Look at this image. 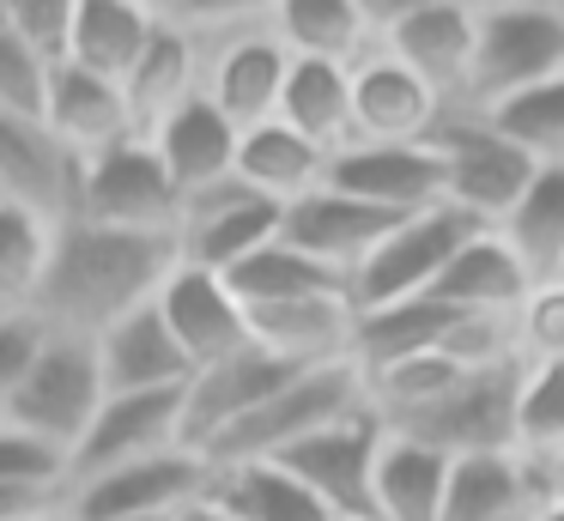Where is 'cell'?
<instances>
[{"label": "cell", "mask_w": 564, "mask_h": 521, "mask_svg": "<svg viewBox=\"0 0 564 521\" xmlns=\"http://www.w3.org/2000/svg\"><path fill=\"white\" fill-rule=\"evenodd\" d=\"M516 455L564 491V363L522 370L516 382Z\"/></svg>", "instance_id": "cell-36"}, {"label": "cell", "mask_w": 564, "mask_h": 521, "mask_svg": "<svg viewBox=\"0 0 564 521\" xmlns=\"http://www.w3.org/2000/svg\"><path fill=\"white\" fill-rule=\"evenodd\" d=\"M449 327H455V310H443V303H431V297L365 310L352 322V370L370 376V370H389V363L419 358V351H443V334H449Z\"/></svg>", "instance_id": "cell-33"}, {"label": "cell", "mask_w": 564, "mask_h": 521, "mask_svg": "<svg viewBox=\"0 0 564 521\" xmlns=\"http://www.w3.org/2000/svg\"><path fill=\"white\" fill-rule=\"evenodd\" d=\"M564 79V7L552 0H491L479 7L474 85L467 109H498L503 97Z\"/></svg>", "instance_id": "cell-3"}, {"label": "cell", "mask_w": 564, "mask_h": 521, "mask_svg": "<svg viewBox=\"0 0 564 521\" xmlns=\"http://www.w3.org/2000/svg\"><path fill=\"white\" fill-rule=\"evenodd\" d=\"M394 225H401L394 213H377V206L352 200V194H340V188H316L297 206H285L280 242L297 249L304 261L328 267L334 279H352L358 267H365V254L377 249Z\"/></svg>", "instance_id": "cell-18"}, {"label": "cell", "mask_w": 564, "mask_h": 521, "mask_svg": "<svg viewBox=\"0 0 564 521\" xmlns=\"http://www.w3.org/2000/svg\"><path fill=\"white\" fill-rule=\"evenodd\" d=\"M268 31L285 43L292 61L358 67L377 48V12H370V0H273Z\"/></svg>", "instance_id": "cell-23"}, {"label": "cell", "mask_w": 564, "mask_h": 521, "mask_svg": "<svg viewBox=\"0 0 564 521\" xmlns=\"http://www.w3.org/2000/svg\"><path fill=\"white\" fill-rule=\"evenodd\" d=\"M55 73H62V67H50L43 55H31L13 31H0V116L43 121V116H50Z\"/></svg>", "instance_id": "cell-40"}, {"label": "cell", "mask_w": 564, "mask_h": 521, "mask_svg": "<svg viewBox=\"0 0 564 521\" xmlns=\"http://www.w3.org/2000/svg\"><path fill=\"white\" fill-rule=\"evenodd\" d=\"M43 327L37 315H0V419H7V406H13V394L25 388L31 363H37L43 351Z\"/></svg>", "instance_id": "cell-44"}, {"label": "cell", "mask_w": 564, "mask_h": 521, "mask_svg": "<svg viewBox=\"0 0 564 521\" xmlns=\"http://www.w3.org/2000/svg\"><path fill=\"white\" fill-rule=\"evenodd\" d=\"M152 36H159V7H147V0H74L67 67L128 85V73L147 61Z\"/></svg>", "instance_id": "cell-24"}, {"label": "cell", "mask_w": 564, "mask_h": 521, "mask_svg": "<svg viewBox=\"0 0 564 521\" xmlns=\"http://www.w3.org/2000/svg\"><path fill=\"white\" fill-rule=\"evenodd\" d=\"M50 521H55V515H50Z\"/></svg>", "instance_id": "cell-49"}, {"label": "cell", "mask_w": 564, "mask_h": 521, "mask_svg": "<svg viewBox=\"0 0 564 521\" xmlns=\"http://www.w3.org/2000/svg\"><path fill=\"white\" fill-rule=\"evenodd\" d=\"M237 140H243V133L219 116V104H213L207 91H195L159 133H152V152L171 170L176 194H195V188H213V182L237 176Z\"/></svg>", "instance_id": "cell-28"}, {"label": "cell", "mask_w": 564, "mask_h": 521, "mask_svg": "<svg viewBox=\"0 0 564 521\" xmlns=\"http://www.w3.org/2000/svg\"><path fill=\"white\" fill-rule=\"evenodd\" d=\"M365 412V376L352 363H328V370H304L280 388L273 400H261L249 419H237L219 443L207 448V467H249V460H280L285 448L310 443L316 431Z\"/></svg>", "instance_id": "cell-2"}, {"label": "cell", "mask_w": 564, "mask_h": 521, "mask_svg": "<svg viewBox=\"0 0 564 521\" xmlns=\"http://www.w3.org/2000/svg\"><path fill=\"white\" fill-rule=\"evenodd\" d=\"M7 31L43 55L50 67H67V36H74V0H7Z\"/></svg>", "instance_id": "cell-43"}, {"label": "cell", "mask_w": 564, "mask_h": 521, "mask_svg": "<svg viewBox=\"0 0 564 521\" xmlns=\"http://www.w3.org/2000/svg\"><path fill=\"white\" fill-rule=\"evenodd\" d=\"M0 315H7V310H0Z\"/></svg>", "instance_id": "cell-48"}, {"label": "cell", "mask_w": 564, "mask_h": 521, "mask_svg": "<svg viewBox=\"0 0 564 521\" xmlns=\"http://www.w3.org/2000/svg\"><path fill=\"white\" fill-rule=\"evenodd\" d=\"M540 521H564V491H552V503L540 509Z\"/></svg>", "instance_id": "cell-47"}, {"label": "cell", "mask_w": 564, "mask_h": 521, "mask_svg": "<svg viewBox=\"0 0 564 521\" xmlns=\"http://www.w3.org/2000/svg\"><path fill=\"white\" fill-rule=\"evenodd\" d=\"M280 121L304 133L316 152L340 158L352 145V67H328V61H292V79L280 97Z\"/></svg>", "instance_id": "cell-32"}, {"label": "cell", "mask_w": 564, "mask_h": 521, "mask_svg": "<svg viewBox=\"0 0 564 521\" xmlns=\"http://www.w3.org/2000/svg\"><path fill=\"white\" fill-rule=\"evenodd\" d=\"M328 152H316V145L304 140V133H292L285 121H268V128H249L243 140H237V182H243L256 200L268 206H297L304 194L328 188Z\"/></svg>", "instance_id": "cell-29"}, {"label": "cell", "mask_w": 564, "mask_h": 521, "mask_svg": "<svg viewBox=\"0 0 564 521\" xmlns=\"http://www.w3.org/2000/svg\"><path fill=\"white\" fill-rule=\"evenodd\" d=\"M159 315H164L171 339L183 346V358L195 363V370H213V363L237 358L243 346H256V339H249V315H243V303L231 297V285H225L219 273H200V267L176 261V273L164 279V291H159Z\"/></svg>", "instance_id": "cell-19"}, {"label": "cell", "mask_w": 564, "mask_h": 521, "mask_svg": "<svg viewBox=\"0 0 564 521\" xmlns=\"http://www.w3.org/2000/svg\"><path fill=\"white\" fill-rule=\"evenodd\" d=\"M98 370H104V394H176V388L195 382V363L171 339L159 303L116 322L98 339Z\"/></svg>", "instance_id": "cell-22"}, {"label": "cell", "mask_w": 564, "mask_h": 521, "mask_svg": "<svg viewBox=\"0 0 564 521\" xmlns=\"http://www.w3.org/2000/svg\"><path fill=\"white\" fill-rule=\"evenodd\" d=\"M516 351H522V370L564 363V279L528 291V303L516 310Z\"/></svg>", "instance_id": "cell-42"}, {"label": "cell", "mask_w": 564, "mask_h": 521, "mask_svg": "<svg viewBox=\"0 0 564 521\" xmlns=\"http://www.w3.org/2000/svg\"><path fill=\"white\" fill-rule=\"evenodd\" d=\"M79 188H86V164L55 140L50 121L0 116V200L62 230L79 218Z\"/></svg>", "instance_id": "cell-14"}, {"label": "cell", "mask_w": 564, "mask_h": 521, "mask_svg": "<svg viewBox=\"0 0 564 521\" xmlns=\"http://www.w3.org/2000/svg\"><path fill=\"white\" fill-rule=\"evenodd\" d=\"M200 73H207L200 43H188L183 31H171V24L159 19V36H152L147 61H140V67L128 73V85H122L128 116H134V133H140V140H152V133H159L164 121H171L176 109H183L188 97L200 91Z\"/></svg>", "instance_id": "cell-30"}, {"label": "cell", "mask_w": 564, "mask_h": 521, "mask_svg": "<svg viewBox=\"0 0 564 521\" xmlns=\"http://www.w3.org/2000/svg\"><path fill=\"white\" fill-rule=\"evenodd\" d=\"M207 503H219L231 521H334L304 485L273 460H249V467H213Z\"/></svg>", "instance_id": "cell-35"}, {"label": "cell", "mask_w": 564, "mask_h": 521, "mask_svg": "<svg viewBox=\"0 0 564 521\" xmlns=\"http://www.w3.org/2000/svg\"><path fill=\"white\" fill-rule=\"evenodd\" d=\"M370 12H377L382 55H394L413 79H425L449 109H467L479 7H467V0H394V7H370Z\"/></svg>", "instance_id": "cell-5"}, {"label": "cell", "mask_w": 564, "mask_h": 521, "mask_svg": "<svg viewBox=\"0 0 564 521\" xmlns=\"http://www.w3.org/2000/svg\"><path fill=\"white\" fill-rule=\"evenodd\" d=\"M352 322L358 315L346 291H316L297 303L249 310V339L297 370H322V363H352Z\"/></svg>", "instance_id": "cell-21"}, {"label": "cell", "mask_w": 564, "mask_h": 521, "mask_svg": "<svg viewBox=\"0 0 564 521\" xmlns=\"http://www.w3.org/2000/svg\"><path fill=\"white\" fill-rule=\"evenodd\" d=\"M183 218V194H176L171 170L159 164L152 140H128L116 152L86 164V188H79V225L104 230H134V237H171Z\"/></svg>", "instance_id": "cell-9"}, {"label": "cell", "mask_w": 564, "mask_h": 521, "mask_svg": "<svg viewBox=\"0 0 564 521\" xmlns=\"http://www.w3.org/2000/svg\"><path fill=\"white\" fill-rule=\"evenodd\" d=\"M104 400H110V394H104L98 346H91V339L50 334V339H43V351H37V363H31V376H25V388L13 394V406H7V419H0V424H19V431L43 436L50 448L74 455Z\"/></svg>", "instance_id": "cell-7"}, {"label": "cell", "mask_w": 564, "mask_h": 521, "mask_svg": "<svg viewBox=\"0 0 564 521\" xmlns=\"http://www.w3.org/2000/svg\"><path fill=\"white\" fill-rule=\"evenodd\" d=\"M431 152L443 158V206H462L467 218L498 230L510 218V206L534 182V158L516 152L479 109H449L443 128L431 133Z\"/></svg>", "instance_id": "cell-4"}, {"label": "cell", "mask_w": 564, "mask_h": 521, "mask_svg": "<svg viewBox=\"0 0 564 521\" xmlns=\"http://www.w3.org/2000/svg\"><path fill=\"white\" fill-rule=\"evenodd\" d=\"M534 291V279L522 273V261L510 254V242L498 230H479L455 249V261L437 273V285L425 291L431 303L455 315H516Z\"/></svg>", "instance_id": "cell-26"}, {"label": "cell", "mask_w": 564, "mask_h": 521, "mask_svg": "<svg viewBox=\"0 0 564 521\" xmlns=\"http://www.w3.org/2000/svg\"><path fill=\"white\" fill-rule=\"evenodd\" d=\"M328 188L394 218H419L443 206V158L431 145H346L328 164Z\"/></svg>", "instance_id": "cell-20"}, {"label": "cell", "mask_w": 564, "mask_h": 521, "mask_svg": "<svg viewBox=\"0 0 564 521\" xmlns=\"http://www.w3.org/2000/svg\"><path fill=\"white\" fill-rule=\"evenodd\" d=\"M449 473L455 460L437 448L413 443V436L382 431L377 448V521H443V497H449Z\"/></svg>", "instance_id": "cell-31"}, {"label": "cell", "mask_w": 564, "mask_h": 521, "mask_svg": "<svg viewBox=\"0 0 564 521\" xmlns=\"http://www.w3.org/2000/svg\"><path fill=\"white\" fill-rule=\"evenodd\" d=\"M50 254H55V225L0 200V310L7 315H31L43 273H50Z\"/></svg>", "instance_id": "cell-38"}, {"label": "cell", "mask_w": 564, "mask_h": 521, "mask_svg": "<svg viewBox=\"0 0 564 521\" xmlns=\"http://www.w3.org/2000/svg\"><path fill=\"white\" fill-rule=\"evenodd\" d=\"M213 485V467L195 448H176L159 460H134V467L98 473L86 485H67L55 521H176L195 509Z\"/></svg>", "instance_id": "cell-8"}, {"label": "cell", "mask_w": 564, "mask_h": 521, "mask_svg": "<svg viewBox=\"0 0 564 521\" xmlns=\"http://www.w3.org/2000/svg\"><path fill=\"white\" fill-rule=\"evenodd\" d=\"M479 230H491V225L467 218L462 206H431V213H419V218H401V225L365 254V267L346 279L352 310L365 315V310H389V303L425 297V291L437 285V273L455 261V249H462L467 237H479Z\"/></svg>", "instance_id": "cell-6"}, {"label": "cell", "mask_w": 564, "mask_h": 521, "mask_svg": "<svg viewBox=\"0 0 564 521\" xmlns=\"http://www.w3.org/2000/svg\"><path fill=\"white\" fill-rule=\"evenodd\" d=\"M498 237L510 242V254L522 261V273L534 285H558L564 279V164L534 170V182L510 206Z\"/></svg>", "instance_id": "cell-34"}, {"label": "cell", "mask_w": 564, "mask_h": 521, "mask_svg": "<svg viewBox=\"0 0 564 521\" xmlns=\"http://www.w3.org/2000/svg\"><path fill=\"white\" fill-rule=\"evenodd\" d=\"M176 521H231V515H225L219 503H207V497H200V503H195V509H183Z\"/></svg>", "instance_id": "cell-46"}, {"label": "cell", "mask_w": 564, "mask_h": 521, "mask_svg": "<svg viewBox=\"0 0 564 521\" xmlns=\"http://www.w3.org/2000/svg\"><path fill=\"white\" fill-rule=\"evenodd\" d=\"M0 485L62 497L67 491V455H62V448H50L43 436L19 431V424H0Z\"/></svg>", "instance_id": "cell-41"}, {"label": "cell", "mask_w": 564, "mask_h": 521, "mask_svg": "<svg viewBox=\"0 0 564 521\" xmlns=\"http://www.w3.org/2000/svg\"><path fill=\"white\" fill-rule=\"evenodd\" d=\"M171 273H176L171 237H134V230H104L74 218V225L55 230V254L31 315H37L43 334L98 346L116 322L152 310Z\"/></svg>", "instance_id": "cell-1"}, {"label": "cell", "mask_w": 564, "mask_h": 521, "mask_svg": "<svg viewBox=\"0 0 564 521\" xmlns=\"http://www.w3.org/2000/svg\"><path fill=\"white\" fill-rule=\"evenodd\" d=\"M516 382L522 370L503 376H462L437 406H425L419 419L382 424L394 436L437 448L449 460H474V455H516Z\"/></svg>", "instance_id": "cell-12"}, {"label": "cell", "mask_w": 564, "mask_h": 521, "mask_svg": "<svg viewBox=\"0 0 564 521\" xmlns=\"http://www.w3.org/2000/svg\"><path fill=\"white\" fill-rule=\"evenodd\" d=\"M225 285H231V297L243 303V315H249V310H273V303L316 297V291H346V279H334L328 267L304 261V254L285 249V242H268V249L249 254L243 267H231Z\"/></svg>", "instance_id": "cell-37"}, {"label": "cell", "mask_w": 564, "mask_h": 521, "mask_svg": "<svg viewBox=\"0 0 564 521\" xmlns=\"http://www.w3.org/2000/svg\"><path fill=\"white\" fill-rule=\"evenodd\" d=\"M62 509V497L50 491H13V485H0V521H50Z\"/></svg>", "instance_id": "cell-45"}, {"label": "cell", "mask_w": 564, "mask_h": 521, "mask_svg": "<svg viewBox=\"0 0 564 521\" xmlns=\"http://www.w3.org/2000/svg\"><path fill=\"white\" fill-rule=\"evenodd\" d=\"M183 443V388L176 394H110L91 419V431L79 436V448L67 455V485H86L98 473L134 467V460L176 455Z\"/></svg>", "instance_id": "cell-15"}, {"label": "cell", "mask_w": 564, "mask_h": 521, "mask_svg": "<svg viewBox=\"0 0 564 521\" xmlns=\"http://www.w3.org/2000/svg\"><path fill=\"white\" fill-rule=\"evenodd\" d=\"M285 79H292V55H285V43L268 31V7H261L243 31H231L219 48H207L200 91L219 104V116L231 121L237 133H249V128L280 121Z\"/></svg>", "instance_id": "cell-13"}, {"label": "cell", "mask_w": 564, "mask_h": 521, "mask_svg": "<svg viewBox=\"0 0 564 521\" xmlns=\"http://www.w3.org/2000/svg\"><path fill=\"white\" fill-rule=\"evenodd\" d=\"M280 206L256 200L237 176L213 182V188L183 194V218H176V261L200 267V273H231L268 242H280Z\"/></svg>", "instance_id": "cell-11"}, {"label": "cell", "mask_w": 564, "mask_h": 521, "mask_svg": "<svg viewBox=\"0 0 564 521\" xmlns=\"http://www.w3.org/2000/svg\"><path fill=\"white\" fill-rule=\"evenodd\" d=\"M443 116L449 104L382 48L352 67V145H431Z\"/></svg>", "instance_id": "cell-16"}, {"label": "cell", "mask_w": 564, "mask_h": 521, "mask_svg": "<svg viewBox=\"0 0 564 521\" xmlns=\"http://www.w3.org/2000/svg\"><path fill=\"white\" fill-rule=\"evenodd\" d=\"M43 121H50V133L79 158V164H91V158H104V152H116V145L140 140V133H134V116H128L122 85L91 79V73H79V67H62V73H55L50 116H43Z\"/></svg>", "instance_id": "cell-27"}, {"label": "cell", "mask_w": 564, "mask_h": 521, "mask_svg": "<svg viewBox=\"0 0 564 521\" xmlns=\"http://www.w3.org/2000/svg\"><path fill=\"white\" fill-rule=\"evenodd\" d=\"M552 503V479H540L522 455H474L455 460L443 521H540Z\"/></svg>", "instance_id": "cell-25"}, {"label": "cell", "mask_w": 564, "mask_h": 521, "mask_svg": "<svg viewBox=\"0 0 564 521\" xmlns=\"http://www.w3.org/2000/svg\"><path fill=\"white\" fill-rule=\"evenodd\" d=\"M377 448H382V424L365 406L352 419L316 431L310 443L285 448L273 467L292 473L334 521H377V497H370V485H377Z\"/></svg>", "instance_id": "cell-10"}, {"label": "cell", "mask_w": 564, "mask_h": 521, "mask_svg": "<svg viewBox=\"0 0 564 521\" xmlns=\"http://www.w3.org/2000/svg\"><path fill=\"white\" fill-rule=\"evenodd\" d=\"M516 152H528L540 170L564 164V79H546L534 91H516L503 97L498 109H479Z\"/></svg>", "instance_id": "cell-39"}, {"label": "cell", "mask_w": 564, "mask_h": 521, "mask_svg": "<svg viewBox=\"0 0 564 521\" xmlns=\"http://www.w3.org/2000/svg\"><path fill=\"white\" fill-rule=\"evenodd\" d=\"M322 370H328V363H322ZM292 376H304V370L273 358V351H261V346H243L237 358L213 363V370H195V382L183 388V443L195 448V455H207L237 419H249L261 400H273Z\"/></svg>", "instance_id": "cell-17"}]
</instances>
